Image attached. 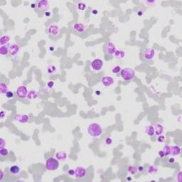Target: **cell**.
Segmentation results:
<instances>
[{"instance_id": "obj_1", "label": "cell", "mask_w": 182, "mask_h": 182, "mask_svg": "<svg viewBox=\"0 0 182 182\" xmlns=\"http://www.w3.org/2000/svg\"><path fill=\"white\" fill-rule=\"evenodd\" d=\"M88 132L92 137H99L102 134V128L99 124L93 122L88 127Z\"/></svg>"}, {"instance_id": "obj_2", "label": "cell", "mask_w": 182, "mask_h": 182, "mask_svg": "<svg viewBox=\"0 0 182 182\" xmlns=\"http://www.w3.org/2000/svg\"><path fill=\"white\" fill-rule=\"evenodd\" d=\"M60 166L59 161L54 157H49L46 161V168L48 171L57 170Z\"/></svg>"}, {"instance_id": "obj_3", "label": "cell", "mask_w": 182, "mask_h": 182, "mask_svg": "<svg viewBox=\"0 0 182 182\" xmlns=\"http://www.w3.org/2000/svg\"><path fill=\"white\" fill-rule=\"evenodd\" d=\"M120 75L124 80H131L135 76V72L133 69L129 68H126L121 70Z\"/></svg>"}, {"instance_id": "obj_4", "label": "cell", "mask_w": 182, "mask_h": 182, "mask_svg": "<svg viewBox=\"0 0 182 182\" xmlns=\"http://www.w3.org/2000/svg\"><path fill=\"white\" fill-rule=\"evenodd\" d=\"M104 65V62L102 60L100 59H95L91 63V68L93 70L95 71H100L102 70V68H103Z\"/></svg>"}, {"instance_id": "obj_5", "label": "cell", "mask_w": 182, "mask_h": 182, "mask_svg": "<svg viewBox=\"0 0 182 182\" xmlns=\"http://www.w3.org/2000/svg\"><path fill=\"white\" fill-rule=\"evenodd\" d=\"M117 51L116 46L112 41H107L105 45V51L107 55H114Z\"/></svg>"}, {"instance_id": "obj_6", "label": "cell", "mask_w": 182, "mask_h": 182, "mask_svg": "<svg viewBox=\"0 0 182 182\" xmlns=\"http://www.w3.org/2000/svg\"><path fill=\"white\" fill-rule=\"evenodd\" d=\"M47 32L50 36H57L61 33V29L56 24H51L47 28Z\"/></svg>"}, {"instance_id": "obj_7", "label": "cell", "mask_w": 182, "mask_h": 182, "mask_svg": "<svg viewBox=\"0 0 182 182\" xmlns=\"http://www.w3.org/2000/svg\"><path fill=\"white\" fill-rule=\"evenodd\" d=\"M155 56V51L151 48H147L143 53V58L146 61H151Z\"/></svg>"}, {"instance_id": "obj_8", "label": "cell", "mask_w": 182, "mask_h": 182, "mask_svg": "<svg viewBox=\"0 0 182 182\" xmlns=\"http://www.w3.org/2000/svg\"><path fill=\"white\" fill-rule=\"evenodd\" d=\"M16 95L19 97V98H25L27 97V95L29 93L28 89L26 86H19L16 91Z\"/></svg>"}, {"instance_id": "obj_9", "label": "cell", "mask_w": 182, "mask_h": 182, "mask_svg": "<svg viewBox=\"0 0 182 182\" xmlns=\"http://www.w3.org/2000/svg\"><path fill=\"white\" fill-rule=\"evenodd\" d=\"M75 177L78 178V179H83L84 177H86L87 175V171L85 168L82 167V166H78L75 169Z\"/></svg>"}, {"instance_id": "obj_10", "label": "cell", "mask_w": 182, "mask_h": 182, "mask_svg": "<svg viewBox=\"0 0 182 182\" xmlns=\"http://www.w3.org/2000/svg\"><path fill=\"white\" fill-rule=\"evenodd\" d=\"M37 7L41 11L46 12L48 10V9H49V2L47 0L40 1L37 4Z\"/></svg>"}, {"instance_id": "obj_11", "label": "cell", "mask_w": 182, "mask_h": 182, "mask_svg": "<svg viewBox=\"0 0 182 182\" xmlns=\"http://www.w3.org/2000/svg\"><path fill=\"white\" fill-rule=\"evenodd\" d=\"M9 172L12 176L17 177V176L20 175V174L21 173V169L19 166H18V165H13V166H11L9 167Z\"/></svg>"}, {"instance_id": "obj_12", "label": "cell", "mask_w": 182, "mask_h": 182, "mask_svg": "<svg viewBox=\"0 0 182 182\" xmlns=\"http://www.w3.org/2000/svg\"><path fill=\"white\" fill-rule=\"evenodd\" d=\"M20 51L19 46L16 43H12L9 46V54L12 56H16Z\"/></svg>"}, {"instance_id": "obj_13", "label": "cell", "mask_w": 182, "mask_h": 182, "mask_svg": "<svg viewBox=\"0 0 182 182\" xmlns=\"http://www.w3.org/2000/svg\"><path fill=\"white\" fill-rule=\"evenodd\" d=\"M102 83L105 87H110L114 84V79L111 76H104L102 79Z\"/></svg>"}, {"instance_id": "obj_14", "label": "cell", "mask_w": 182, "mask_h": 182, "mask_svg": "<svg viewBox=\"0 0 182 182\" xmlns=\"http://www.w3.org/2000/svg\"><path fill=\"white\" fill-rule=\"evenodd\" d=\"M73 29L78 33H83V32H85V31L86 29L85 25L82 23H75L73 26Z\"/></svg>"}, {"instance_id": "obj_15", "label": "cell", "mask_w": 182, "mask_h": 182, "mask_svg": "<svg viewBox=\"0 0 182 182\" xmlns=\"http://www.w3.org/2000/svg\"><path fill=\"white\" fill-rule=\"evenodd\" d=\"M14 120L21 124H25L29 122V118L27 115H16L14 116Z\"/></svg>"}, {"instance_id": "obj_16", "label": "cell", "mask_w": 182, "mask_h": 182, "mask_svg": "<svg viewBox=\"0 0 182 182\" xmlns=\"http://www.w3.org/2000/svg\"><path fill=\"white\" fill-rule=\"evenodd\" d=\"M154 127V131H155V134L156 136H160V135H162V134L164 133V127L159 124V123H157L155 124V126Z\"/></svg>"}, {"instance_id": "obj_17", "label": "cell", "mask_w": 182, "mask_h": 182, "mask_svg": "<svg viewBox=\"0 0 182 182\" xmlns=\"http://www.w3.org/2000/svg\"><path fill=\"white\" fill-rule=\"evenodd\" d=\"M55 156L56 158L59 160V161H65L67 159V154L65 152L60 151V152H57L55 154Z\"/></svg>"}, {"instance_id": "obj_18", "label": "cell", "mask_w": 182, "mask_h": 182, "mask_svg": "<svg viewBox=\"0 0 182 182\" xmlns=\"http://www.w3.org/2000/svg\"><path fill=\"white\" fill-rule=\"evenodd\" d=\"M181 153V148L179 146L174 145L171 147V151H170V154L172 156H178Z\"/></svg>"}, {"instance_id": "obj_19", "label": "cell", "mask_w": 182, "mask_h": 182, "mask_svg": "<svg viewBox=\"0 0 182 182\" xmlns=\"http://www.w3.org/2000/svg\"><path fill=\"white\" fill-rule=\"evenodd\" d=\"M10 41V37L7 35L2 36L0 38V45L1 46L8 45V43Z\"/></svg>"}, {"instance_id": "obj_20", "label": "cell", "mask_w": 182, "mask_h": 182, "mask_svg": "<svg viewBox=\"0 0 182 182\" xmlns=\"http://www.w3.org/2000/svg\"><path fill=\"white\" fill-rule=\"evenodd\" d=\"M9 91V87L6 83L1 82L0 83V93L1 95H6V93Z\"/></svg>"}, {"instance_id": "obj_21", "label": "cell", "mask_w": 182, "mask_h": 182, "mask_svg": "<svg viewBox=\"0 0 182 182\" xmlns=\"http://www.w3.org/2000/svg\"><path fill=\"white\" fill-rule=\"evenodd\" d=\"M145 132L148 136L152 137L155 134V131H154V127L152 125H149L147 126L145 128Z\"/></svg>"}, {"instance_id": "obj_22", "label": "cell", "mask_w": 182, "mask_h": 182, "mask_svg": "<svg viewBox=\"0 0 182 182\" xmlns=\"http://www.w3.org/2000/svg\"><path fill=\"white\" fill-rule=\"evenodd\" d=\"M9 46L10 45H5L0 47V54L2 56H6L9 53Z\"/></svg>"}, {"instance_id": "obj_23", "label": "cell", "mask_w": 182, "mask_h": 182, "mask_svg": "<svg viewBox=\"0 0 182 182\" xmlns=\"http://www.w3.org/2000/svg\"><path fill=\"white\" fill-rule=\"evenodd\" d=\"M114 56L118 59H124V57L125 56V53L123 51H122V50H117L115 51Z\"/></svg>"}, {"instance_id": "obj_24", "label": "cell", "mask_w": 182, "mask_h": 182, "mask_svg": "<svg viewBox=\"0 0 182 182\" xmlns=\"http://www.w3.org/2000/svg\"><path fill=\"white\" fill-rule=\"evenodd\" d=\"M38 97V94L35 91H31L29 92L28 95H27V99L29 100H34L36 98H37Z\"/></svg>"}, {"instance_id": "obj_25", "label": "cell", "mask_w": 182, "mask_h": 182, "mask_svg": "<svg viewBox=\"0 0 182 182\" xmlns=\"http://www.w3.org/2000/svg\"><path fill=\"white\" fill-rule=\"evenodd\" d=\"M127 171L130 174H135L138 171H137V168L134 166H129L127 168Z\"/></svg>"}, {"instance_id": "obj_26", "label": "cell", "mask_w": 182, "mask_h": 182, "mask_svg": "<svg viewBox=\"0 0 182 182\" xmlns=\"http://www.w3.org/2000/svg\"><path fill=\"white\" fill-rule=\"evenodd\" d=\"M147 172L150 174H154L157 172V168L155 166H150L147 168Z\"/></svg>"}, {"instance_id": "obj_27", "label": "cell", "mask_w": 182, "mask_h": 182, "mask_svg": "<svg viewBox=\"0 0 182 182\" xmlns=\"http://www.w3.org/2000/svg\"><path fill=\"white\" fill-rule=\"evenodd\" d=\"M56 71V66H54V65H49V66L47 68V73H48L49 75L54 74Z\"/></svg>"}, {"instance_id": "obj_28", "label": "cell", "mask_w": 182, "mask_h": 182, "mask_svg": "<svg viewBox=\"0 0 182 182\" xmlns=\"http://www.w3.org/2000/svg\"><path fill=\"white\" fill-rule=\"evenodd\" d=\"M162 151H163V152H164V154H165V156H168V155H169V154H170V151H171V147H170L169 145H165V146L163 147V150H162Z\"/></svg>"}, {"instance_id": "obj_29", "label": "cell", "mask_w": 182, "mask_h": 182, "mask_svg": "<svg viewBox=\"0 0 182 182\" xmlns=\"http://www.w3.org/2000/svg\"><path fill=\"white\" fill-rule=\"evenodd\" d=\"M77 7H78V9L79 10H80V11H84V10L86 9L87 5H86L85 3H83V2H79V3L77 4Z\"/></svg>"}, {"instance_id": "obj_30", "label": "cell", "mask_w": 182, "mask_h": 182, "mask_svg": "<svg viewBox=\"0 0 182 182\" xmlns=\"http://www.w3.org/2000/svg\"><path fill=\"white\" fill-rule=\"evenodd\" d=\"M9 152L6 148H2L0 150V155L3 157L7 156L9 155Z\"/></svg>"}, {"instance_id": "obj_31", "label": "cell", "mask_w": 182, "mask_h": 182, "mask_svg": "<svg viewBox=\"0 0 182 182\" xmlns=\"http://www.w3.org/2000/svg\"><path fill=\"white\" fill-rule=\"evenodd\" d=\"M121 67L120 65H115L112 69V72L115 74H118L121 71Z\"/></svg>"}, {"instance_id": "obj_32", "label": "cell", "mask_w": 182, "mask_h": 182, "mask_svg": "<svg viewBox=\"0 0 182 182\" xmlns=\"http://www.w3.org/2000/svg\"><path fill=\"white\" fill-rule=\"evenodd\" d=\"M6 98H8V99H11V98H13L14 97V92H11V91H8L6 93Z\"/></svg>"}, {"instance_id": "obj_33", "label": "cell", "mask_w": 182, "mask_h": 182, "mask_svg": "<svg viewBox=\"0 0 182 182\" xmlns=\"http://www.w3.org/2000/svg\"><path fill=\"white\" fill-rule=\"evenodd\" d=\"M105 144H106L107 145H112V139L111 137H107V138H105Z\"/></svg>"}, {"instance_id": "obj_34", "label": "cell", "mask_w": 182, "mask_h": 182, "mask_svg": "<svg viewBox=\"0 0 182 182\" xmlns=\"http://www.w3.org/2000/svg\"><path fill=\"white\" fill-rule=\"evenodd\" d=\"M54 85H55V83H54V81H53V80H51V81H49V82L47 83V86H48L50 89L53 88L54 87Z\"/></svg>"}, {"instance_id": "obj_35", "label": "cell", "mask_w": 182, "mask_h": 182, "mask_svg": "<svg viewBox=\"0 0 182 182\" xmlns=\"http://www.w3.org/2000/svg\"><path fill=\"white\" fill-rule=\"evenodd\" d=\"M157 141H158L159 142H160V143H162V142H164L165 141V137H164V136H162V135H160V136L158 137Z\"/></svg>"}, {"instance_id": "obj_36", "label": "cell", "mask_w": 182, "mask_h": 182, "mask_svg": "<svg viewBox=\"0 0 182 182\" xmlns=\"http://www.w3.org/2000/svg\"><path fill=\"white\" fill-rule=\"evenodd\" d=\"M75 169H70L68 171V175L70 176V177H73L75 176Z\"/></svg>"}, {"instance_id": "obj_37", "label": "cell", "mask_w": 182, "mask_h": 182, "mask_svg": "<svg viewBox=\"0 0 182 182\" xmlns=\"http://www.w3.org/2000/svg\"><path fill=\"white\" fill-rule=\"evenodd\" d=\"M145 4H147V5H150V6L154 5L156 3V1H145Z\"/></svg>"}, {"instance_id": "obj_38", "label": "cell", "mask_w": 182, "mask_h": 182, "mask_svg": "<svg viewBox=\"0 0 182 182\" xmlns=\"http://www.w3.org/2000/svg\"><path fill=\"white\" fill-rule=\"evenodd\" d=\"M0 143H1V149L4 148V145H5V140L2 137L0 139Z\"/></svg>"}, {"instance_id": "obj_39", "label": "cell", "mask_w": 182, "mask_h": 182, "mask_svg": "<svg viewBox=\"0 0 182 182\" xmlns=\"http://www.w3.org/2000/svg\"><path fill=\"white\" fill-rule=\"evenodd\" d=\"M5 115H6V114H5L4 111L1 110V111L0 112V119H1V120H2V119L4 118V116H5Z\"/></svg>"}, {"instance_id": "obj_40", "label": "cell", "mask_w": 182, "mask_h": 182, "mask_svg": "<svg viewBox=\"0 0 182 182\" xmlns=\"http://www.w3.org/2000/svg\"><path fill=\"white\" fill-rule=\"evenodd\" d=\"M159 156L161 157V158H163V157L165 156V154H164V152H163L162 150H161V151L159 152Z\"/></svg>"}, {"instance_id": "obj_41", "label": "cell", "mask_w": 182, "mask_h": 182, "mask_svg": "<svg viewBox=\"0 0 182 182\" xmlns=\"http://www.w3.org/2000/svg\"><path fill=\"white\" fill-rule=\"evenodd\" d=\"M168 161H169V164H173V163L175 162V159H174V158L171 157V158H169V159H168Z\"/></svg>"}, {"instance_id": "obj_42", "label": "cell", "mask_w": 182, "mask_h": 182, "mask_svg": "<svg viewBox=\"0 0 182 182\" xmlns=\"http://www.w3.org/2000/svg\"><path fill=\"white\" fill-rule=\"evenodd\" d=\"M182 172H179V174H178V175H177V177H178L177 181H179V182H182Z\"/></svg>"}, {"instance_id": "obj_43", "label": "cell", "mask_w": 182, "mask_h": 182, "mask_svg": "<svg viewBox=\"0 0 182 182\" xmlns=\"http://www.w3.org/2000/svg\"><path fill=\"white\" fill-rule=\"evenodd\" d=\"M144 169H145V167L143 166H138V168H137V171H144Z\"/></svg>"}, {"instance_id": "obj_44", "label": "cell", "mask_w": 182, "mask_h": 182, "mask_svg": "<svg viewBox=\"0 0 182 182\" xmlns=\"http://www.w3.org/2000/svg\"><path fill=\"white\" fill-rule=\"evenodd\" d=\"M92 13L93 14L96 15V14H98V10H97V9H93V10L92 11Z\"/></svg>"}, {"instance_id": "obj_45", "label": "cell", "mask_w": 182, "mask_h": 182, "mask_svg": "<svg viewBox=\"0 0 182 182\" xmlns=\"http://www.w3.org/2000/svg\"><path fill=\"white\" fill-rule=\"evenodd\" d=\"M0 174H1V177H0V182L2 181L3 178H4V175H3V171L2 170H0Z\"/></svg>"}, {"instance_id": "obj_46", "label": "cell", "mask_w": 182, "mask_h": 182, "mask_svg": "<svg viewBox=\"0 0 182 182\" xmlns=\"http://www.w3.org/2000/svg\"><path fill=\"white\" fill-rule=\"evenodd\" d=\"M31 8L35 9V8L37 6V4H33H33H31Z\"/></svg>"}, {"instance_id": "obj_47", "label": "cell", "mask_w": 182, "mask_h": 182, "mask_svg": "<svg viewBox=\"0 0 182 182\" xmlns=\"http://www.w3.org/2000/svg\"><path fill=\"white\" fill-rule=\"evenodd\" d=\"M45 15H46V16H49L51 15V13L48 12V11H46V12H45Z\"/></svg>"}, {"instance_id": "obj_48", "label": "cell", "mask_w": 182, "mask_h": 182, "mask_svg": "<svg viewBox=\"0 0 182 182\" xmlns=\"http://www.w3.org/2000/svg\"><path fill=\"white\" fill-rule=\"evenodd\" d=\"M95 94H96V95H100V91H96V92H95Z\"/></svg>"}, {"instance_id": "obj_49", "label": "cell", "mask_w": 182, "mask_h": 182, "mask_svg": "<svg viewBox=\"0 0 182 182\" xmlns=\"http://www.w3.org/2000/svg\"><path fill=\"white\" fill-rule=\"evenodd\" d=\"M49 49H50L51 51H54V47H52V48H51V47H50V48H49Z\"/></svg>"}]
</instances>
